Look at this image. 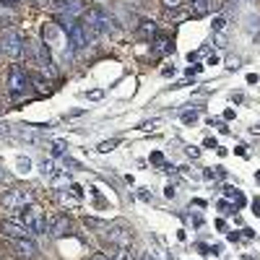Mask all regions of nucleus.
Instances as JSON below:
<instances>
[{
  "label": "nucleus",
  "mask_w": 260,
  "mask_h": 260,
  "mask_svg": "<svg viewBox=\"0 0 260 260\" xmlns=\"http://www.w3.org/2000/svg\"><path fill=\"white\" fill-rule=\"evenodd\" d=\"M91 260H110V257H107L104 252H94V255H91Z\"/></svg>",
  "instance_id": "nucleus-23"
},
{
  "label": "nucleus",
  "mask_w": 260,
  "mask_h": 260,
  "mask_svg": "<svg viewBox=\"0 0 260 260\" xmlns=\"http://www.w3.org/2000/svg\"><path fill=\"white\" fill-rule=\"evenodd\" d=\"M224 24H226V21H224L221 16H219V18H213V29H216V31H221V29H224Z\"/></svg>",
  "instance_id": "nucleus-19"
},
{
  "label": "nucleus",
  "mask_w": 260,
  "mask_h": 260,
  "mask_svg": "<svg viewBox=\"0 0 260 260\" xmlns=\"http://www.w3.org/2000/svg\"><path fill=\"white\" fill-rule=\"evenodd\" d=\"M252 208H255V211H257V216H260V198H255V201H252Z\"/></svg>",
  "instance_id": "nucleus-29"
},
{
  "label": "nucleus",
  "mask_w": 260,
  "mask_h": 260,
  "mask_svg": "<svg viewBox=\"0 0 260 260\" xmlns=\"http://www.w3.org/2000/svg\"><path fill=\"white\" fill-rule=\"evenodd\" d=\"M180 117H182L185 122H195V120H198V110H185Z\"/></svg>",
  "instance_id": "nucleus-17"
},
{
  "label": "nucleus",
  "mask_w": 260,
  "mask_h": 260,
  "mask_svg": "<svg viewBox=\"0 0 260 260\" xmlns=\"http://www.w3.org/2000/svg\"><path fill=\"white\" fill-rule=\"evenodd\" d=\"M120 260H133V257H130V252H127V247L120 250Z\"/></svg>",
  "instance_id": "nucleus-20"
},
{
  "label": "nucleus",
  "mask_w": 260,
  "mask_h": 260,
  "mask_svg": "<svg viewBox=\"0 0 260 260\" xmlns=\"http://www.w3.org/2000/svg\"><path fill=\"white\" fill-rule=\"evenodd\" d=\"M198 71H201V65H190V68H187V73H190V76H195Z\"/></svg>",
  "instance_id": "nucleus-25"
},
{
  "label": "nucleus",
  "mask_w": 260,
  "mask_h": 260,
  "mask_svg": "<svg viewBox=\"0 0 260 260\" xmlns=\"http://www.w3.org/2000/svg\"><path fill=\"white\" fill-rule=\"evenodd\" d=\"M138 260H154V255H151V252H141V257Z\"/></svg>",
  "instance_id": "nucleus-28"
},
{
  "label": "nucleus",
  "mask_w": 260,
  "mask_h": 260,
  "mask_svg": "<svg viewBox=\"0 0 260 260\" xmlns=\"http://www.w3.org/2000/svg\"><path fill=\"white\" fill-rule=\"evenodd\" d=\"M159 52L161 55H169V52H175V45H172V39H159Z\"/></svg>",
  "instance_id": "nucleus-14"
},
{
  "label": "nucleus",
  "mask_w": 260,
  "mask_h": 260,
  "mask_svg": "<svg viewBox=\"0 0 260 260\" xmlns=\"http://www.w3.org/2000/svg\"><path fill=\"white\" fill-rule=\"evenodd\" d=\"M0 229H3V234L11 237V240H16V237H31V232L24 224H16V221H8V219L0 224Z\"/></svg>",
  "instance_id": "nucleus-9"
},
{
  "label": "nucleus",
  "mask_w": 260,
  "mask_h": 260,
  "mask_svg": "<svg viewBox=\"0 0 260 260\" xmlns=\"http://www.w3.org/2000/svg\"><path fill=\"white\" fill-rule=\"evenodd\" d=\"M50 151H52V156H62L65 154V141H55L50 146Z\"/></svg>",
  "instance_id": "nucleus-15"
},
{
  "label": "nucleus",
  "mask_w": 260,
  "mask_h": 260,
  "mask_svg": "<svg viewBox=\"0 0 260 260\" xmlns=\"http://www.w3.org/2000/svg\"><path fill=\"white\" fill-rule=\"evenodd\" d=\"M0 203H3L6 208H24L31 203V192L24 190V187H18V190H8L3 198H0Z\"/></svg>",
  "instance_id": "nucleus-5"
},
{
  "label": "nucleus",
  "mask_w": 260,
  "mask_h": 260,
  "mask_svg": "<svg viewBox=\"0 0 260 260\" xmlns=\"http://www.w3.org/2000/svg\"><path fill=\"white\" fill-rule=\"evenodd\" d=\"M117 146H120V138H110V141H102L96 146V151H99V154H110V151L117 148Z\"/></svg>",
  "instance_id": "nucleus-13"
},
{
  "label": "nucleus",
  "mask_w": 260,
  "mask_h": 260,
  "mask_svg": "<svg viewBox=\"0 0 260 260\" xmlns=\"http://www.w3.org/2000/svg\"><path fill=\"white\" fill-rule=\"evenodd\" d=\"M161 6L169 8V11H175V8H182L185 6V0H161Z\"/></svg>",
  "instance_id": "nucleus-16"
},
{
  "label": "nucleus",
  "mask_w": 260,
  "mask_h": 260,
  "mask_svg": "<svg viewBox=\"0 0 260 260\" xmlns=\"http://www.w3.org/2000/svg\"><path fill=\"white\" fill-rule=\"evenodd\" d=\"M6 180H8V177L3 175V167H0V182H6Z\"/></svg>",
  "instance_id": "nucleus-30"
},
{
  "label": "nucleus",
  "mask_w": 260,
  "mask_h": 260,
  "mask_svg": "<svg viewBox=\"0 0 260 260\" xmlns=\"http://www.w3.org/2000/svg\"><path fill=\"white\" fill-rule=\"evenodd\" d=\"M0 55H3V50H0Z\"/></svg>",
  "instance_id": "nucleus-33"
},
{
  "label": "nucleus",
  "mask_w": 260,
  "mask_h": 260,
  "mask_svg": "<svg viewBox=\"0 0 260 260\" xmlns=\"http://www.w3.org/2000/svg\"><path fill=\"white\" fill-rule=\"evenodd\" d=\"M252 133H260V122H257V125H252Z\"/></svg>",
  "instance_id": "nucleus-31"
},
{
  "label": "nucleus",
  "mask_w": 260,
  "mask_h": 260,
  "mask_svg": "<svg viewBox=\"0 0 260 260\" xmlns=\"http://www.w3.org/2000/svg\"><path fill=\"white\" fill-rule=\"evenodd\" d=\"M65 31H68L71 47H76V50H83L86 45H89V31H86V26H83V24H78V21L68 24V26H65Z\"/></svg>",
  "instance_id": "nucleus-6"
},
{
  "label": "nucleus",
  "mask_w": 260,
  "mask_h": 260,
  "mask_svg": "<svg viewBox=\"0 0 260 260\" xmlns=\"http://www.w3.org/2000/svg\"><path fill=\"white\" fill-rule=\"evenodd\" d=\"M57 11L60 13H81V3L78 0H62V3H57Z\"/></svg>",
  "instance_id": "nucleus-11"
},
{
  "label": "nucleus",
  "mask_w": 260,
  "mask_h": 260,
  "mask_svg": "<svg viewBox=\"0 0 260 260\" xmlns=\"http://www.w3.org/2000/svg\"><path fill=\"white\" fill-rule=\"evenodd\" d=\"M187 156L195 159V156H201V151H198V148H187Z\"/></svg>",
  "instance_id": "nucleus-21"
},
{
  "label": "nucleus",
  "mask_w": 260,
  "mask_h": 260,
  "mask_svg": "<svg viewBox=\"0 0 260 260\" xmlns=\"http://www.w3.org/2000/svg\"><path fill=\"white\" fill-rule=\"evenodd\" d=\"M29 86H31V78H29V73L21 68V65L11 68V73H8V91H11V96H24L29 91Z\"/></svg>",
  "instance_id": "nucleus-3"
},
{
  "label": "nucleus",
  "mask_w": 260,
  "mask_h": 260,
  "mask_svg": "<svg viewBox=\"0 0 260 260\" xmlns=\"http://www.w3.org/2000/svg\"><path fill=\"white\" fill-rule=\"evenodd\" d=\"M3 45H6L3 50H6L13 60L24 57V42L18 39V34H16V31H6V34H3Z\"/></svg>",
  "instance_id": "nucleus-8"
},
{
  "label": "nucleus",
  "mask_w": 260,
  "mask_h": 260,
  "mask_svg": "<svg viewBox=\"0 0 260 260\" xmlns=\"http://www.w3.org/2000/svg\"><path fill=\"white\" fill-rule=\"evenodd\" d=\"M161 73H164V76H172V73H175V65H164Z\"/></svg>",
  "instance_id": "nucleus-22"
},
{
  "label": "nucleus",
  "mask_w": 260,
  "mask_h": 260,
  "mask_svg": "<svg viewBox=\"0 0 260 260\" xmlns=\"http://www.w3.org/2000/svg\"><path fill=\"white\" fill-rule=\"evenodd\" d=\"M185 6H190V11L195 16H203L208 11V0H185Z\"/></svg>",
  "instance_id": "nucleus-12"
},
{
  "label": "nucleus",
  "mask_w": 260,
  "mask_h": 260,
  "mask_svg": "<svg viewBox=\"0 0 260 260\" xmlns=\"http://www.w3.org/2000/svg\"><path fill=\"white\" fill-rule=\"evenodd\" d=\"M18 0H0V6H6V8H11V6H16Z\"/></svg>",
  "instance_id": "nucleus-24"
},
{
  "label": "nucleus",
  "mask_w": 260,
  "mask_h": 260,
  "mask_svg": "<svg viewBox=\"0 0 260 260\" xmlns=\"http://www.w3.org/2000/svg\"><path fill=\"white\" fill-rule=\"evenodd\" d=\"M86 96H89V99H102V91H89Z\"/></svg>",
  "instance_id": "nucleus-26"
},
{
  "label": "nucleus",
  "mask_w": 260,
  "mask_h": 260,
  "mask_svg": "<svg viewBox=\"0 0 260 260\" xmlns=\"http://www.w3.org/2000/svg\"><path fill=\"white\" fill-rule=\"evenodd\" d=\"M42 169H45V175H47V177H55V175H57V167H55V164H50V161L42 164Z\"/></svg>",
  "instance_id": "nucleus-18"
},
{
  "label": "nucleus",
  "mask_w": 260,
  "mask_h": 260,
  "mask_svg": "<svg viewBox=\"0 0 260 260\" xmlns=\"http://www.w3.org/2000/svg\"><path fill=\"white\" fill-rule=\"evenodd\" d=\"M24 213H21V224H24L31 234H45V229H47V224H45V213H42V208L39 206H24L21 208Z\"/></svg>",
  "instance_id": "nucleus-2"
},
{
  "label": "nucleus",
  "mask_w": 260,
  "mask_h": 260,
  "mask_svg": "<svg viewBox=\"0 0 260 260\" xmlns=\"http://www.w3.org/2000/svg\"><path fill=\"white\" fill-rule=\"evenodd\" d=\"M138 195H141V201H151V195H148V190H141Z\"/></svg>",
  "instance_id": "nucleus-27"
},
{
  "label": "nucleus",
  "mask_w": 260,
  "mask_h": 260,
  "mask_svg": "<svg viewBox=\"0 0 260 260\" xmlns=\"http://www.w3.org/2000/svg\"><path fill=\"white\" fill-rule=\"evenodd\" d=\"M156 24H154V21H141V26H138V39H151V37H154L156 39Z\"/></svg>",
  "instance_id": "nucleus-10"
},
{
  "label": "nucleus",
  "mask_w": 260,
  "mask_h": 260,
  "mask_svg": "<svg viewBox=\"0 0 260 260\" xmlns=\"http://www.w3.org/2000/svg\"><path fill=\"white\" fill-rule=\"evenodd\" d=\"M11 247L24 260H34L39 255V247H37V242H31V237H16V240H11Z\"/></svg>",
  "instance_id": "nucleus-4"
},
{
  "label": "nucleus",
  "mask_w": 260,
  "mask_h": 260,
  "mask_svg": "<svg viewBox=\"0 0 260 260\" xmlns=\"http://www.w3.org/2000/svg\"><path fill=\"white\" fill-rule=\"evenodd\" d=\"M257 182H260V172H257Z\"/></svg>",
  "instance_id": "nucleus-32"
},
{
  "label": "nucleus",
  "mask_w": 260,
  "mask_h": 260,
  "mask_svg": "<svg viewBox=\"0 0 260 260\" xmlns=\"http://www.w3.org/2000/svg\"><path fill=\"white\" fill-rule=\"evenodd\" d=\"M81 24L86 26V31L94 34V37H102L107 31H112L117 26V21L107 13L104 8H89V11H83V21Z\"/></svg>",
  "instance_id": "nucleus-1"
},
{
  "label": "nucleus",
  "mask_w": 260,
  "mask_h": 260,
  "mask_svg": "<svg viewBox=\"0 0 260 260\" xmlns=\"http://www.w3.org/2000/svg\"><path fill=\"white\" fill-rule=\"evenodd\" d=\"M73 232V221L68 219L65 213H57L52 216V221H50V237H68Z\"/></svg>",
  "instance_id": "nucleus-7"
}]
</instances>
